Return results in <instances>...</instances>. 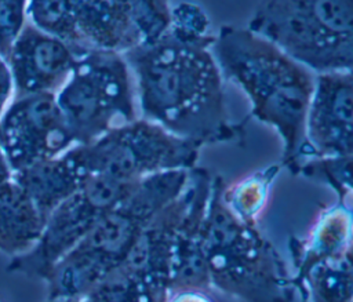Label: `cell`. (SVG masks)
I'll return each mask as SVG.
<instances>
[{
    "label": "cell",
    "instance_id": "52a82bcc",
    "mask_svg": "<svg viewBox=\"0 0 353 302\" xmlns=\"http://www.w3.org/2000/svg\"><path fill=\"white\" fill-rule=\"evenodd\" d=\"M135 182L87 175L79 190L46 218L36 244L28 252L11 258L7 269L44 280L51 268L88 234L98 219L128 196Z\"/></svg>",
    "mask_w": 353,
    "mask_h": 302
},
{
    "label": "cell",
    "instance_id": "44dd1931",
    "mask_svg": "<svg viewBox=\"0 0 353 302\" xmlns=\"http://www.w3.org/2000/svg\"><path fill=\"white\" fill-rule=\"evenodd\" d=\"M46 302H85V301H51V299H47Z\"/></svg>",
    "mask_w": 353,
    "mask_h": 302
},
{
    "label": "cell",
    "instance_id": "5b68a950",
    "mask_svg": "<svg viewBox=\"0 0 353 302\" xmlns=\"http://www.w3.org/2000/svg\"><path fill=\"white\" fill-rule=\"evenodd\" d=\"M55 99L76 145L139 117L130 66L116 51L83 50Z\"/></svg>",
    "mask_w": 353,
    "mask_h": 302
},
{
    "label": "cell",
    "instance_id": "7c38bea8",
    "mask_svg": "<svg viewBox=\"0 0 353 302\" xmlns=\"http://www.w3.org/2000/svg\"><path fill=\"white\" fill-rule=\"evenodd\" d=\"M44 218L12 179L0 183V252L15 258L28 252L39 240Z\"/></svg>",
    "mask_w": 353,
    "mask_h": 302
},
{
    "label": "cell",
    "instance_id": "6da1fadb",
    "mask_svg": "<svg viewBox=\"0 0 353 302\" xmlns=\"http://www.w3.org/2000/svg\"><path fill=\"white\" fill-rule=\"evenodd\" d=\"M214 40L207 12L194 3H179L161 36L123 54L139 117L203 146L243 139L250 119L234 123L229 117Z\"/></svg>",
    "mask_w": 353,
    "mask_h": 302
},
{
    "label": "cell",
    "instance_id": "9a60e30c",
    "mask_svg": "<svg viewBox=\"0 0 353 302\" xmlns=\"http://www.w3.org/2000/svg\"><path fill=\"white\" fill-rule=\"evenodd\" d=\"M298 175L327 185L338 200L353 196V156L307 160L299 167Z\"/></svg>",
    "mask_w": 353,
    "mask_h": 302
},
{
    "label": "cell",
    "instance_id": "8992f818",
    "mask_svg": "<svg viewBox=\"0 0 353 302\" xmlns=\"http://www.w3.org/2000/svg\"><path fill=\"white\" fill-rule=\"evenodd\" d=\"M201 148L196 141L138 117L70 150L85 175L135 182L160 172L194 168Z\"/></svg>",
    "mask_w": 353,
    "mask_h": 302
},
{
    "label": "cell",
    "instance_id": "3957f363",
    "mask_svg": "<svg viewBox=\"0 0 353 302\" xmlns=\"http://www.w3.org/2000/svg\"><path fill=\"white\" fill-rule=\"evenodd\" d=\"M225 181L212 177L203 221V247L212 290L244 302H301L284 259L255 225L236 218L222 200Z\"/></svg>",
    "mask_w": 353,
    "mask_h": 302
},
{
    "label": "cell",
    "instance_id": "ac0fdd59",
    "mask_svg": "<svg viewBox=\"0 0 353 302\" xmlns=\"http://www.w3.org/2000/svg\"><path fill=\"white\" fill-rule=\"evenodd\" d=\"M164 302H219L210 287H172L168 290Z\"/></svg>",
    "mask_w": 353,
    "mask_h": 302
},
{
    "label": "cell",
    "instance_id": "7a4b0ae2",
    "mask_svg": "<svg viewBox=\"0 0 353 302\" xmlns=\"http://www.w3.org/2000/svg\"><path fill=\"white\" fill-rule=\"evenodd\" d=\"M212 52L223 79L247 95L250 117L279 134L281 164L291 175H298L316 74L247 26L222 25L215 33Z\"/></svg>",
    "mask_w": 353,
    "mask_h": 302
},
{
    "label": "cell",
    "instance_id": "30bf717a",
    "mask_svg": "<svg viewBox=\"0 0 353 302\" xmlns=\"http://www.w3.org/2000/svg\"><path fill=\"white\" fill-rule=\"evenodd\" d=\"M81 51L26 21L6 57L14 97L55 95L70 76Z\"/></svg>",
    "mask_w": 353,
    "mask_h": 302
},
{
    "label": "cell",
    "instance_id": "e0dca14e",
    "mask_svg": "<svg viewBox=\"0 0 353 302\" xmlns=\"http://www.w3.org/2000/svg\"><path fill=\"white\" fill-rule=\"evenodd\" d=\"M30 0H0V55L6 59L15 37L28 21Z\"/></svg>",
    "mask_w": 353,
    "mask_h": 302
},
{
    "label": "cell",
    "instance_id": "ffe728a7",
    "mask_svg": "<svg viewBox=\"0 0 353 302\" xmlns=\"http://www.w3.org/2000/svg\"><path fill=\"white\" fill-rule=\"evenodd\" d=\"M11 175H12L11 168H10V165H8L7 160H6V156H4V153H3V150L0 148V183L7 181V179H10Z\"/></svg>",
    "mask_w": 353,
    "mask_h": 302
},
{
    "label": "cell",
    "instance_id": "9c48e42d",
    "mask_svg": "<svg viewBox=\"0 0 353 302\" xmlns=\"http://www.w3.org/2000/svg\"><path fill=\"white\" fill-rule=\"evenodd\" d=\"M353 156V72L317 73L305 121L303 163Z\"/></svg>",
    "mask_w": 353,
    "mask_h": 302
},
{
    "label": "cell",
    "instance_id": "5bb4252c",
    "mask_svg": "<svg viewBox=\"0 0 353 302\" xmlns=\"http://www.w3.org/2000/svg\"><path fill=\"white\" fill-rule=\"evenodd\" d=\"M281 168V163H274L230 185L225 182L222 200L228 210L241 222L258 226V222L266 210L272 185Z\"/></svg>",
    "mask_w": 353,
    "mask_h": 302
},
{
    "label": "cell",
    "instance_id": "277c9868",
    "mask_svg": "<svg viewBox=\"0 0 353 302\" xmlns=\"http://www.w3.org/2000/svg\"><path fill=\"white\" fill-rule=\"evenodd\" d=\"M247 28L313 73L353 72V0H259Z\"/></svg>",
    "mask_w": 353,
    "mask_h": 302
},
{
    "label": "cell",
    "instance_id": "8fae6325",
    "mask_svg": "<svg viewBox=\"0 0 353 302\" xmlns=\"http://www.w3.org/2000/svg\"><path fill=\"white\" fill-rule=\"evenodd\" d=\"M85 177L70 149L58 157L32 164L11 175L44 221L61 203L79 190Z\"/></svg>",
    "mask_w": 353,
    "mask_h": 302
},
{
    "label": "cell",
    "instance_id": "d6986e66",
    "mask_svg": "<svg viewBox=\"0 0 353 302\" xmlns=\"http://www.w3.org/2000/svg\"><path fill=\"white\" fill-rule=\"evenodd\" d=\"M14 99V83L7 61L0 55V117Z\"/></svg>",
    "mask_w": 353,
    "mask_h": 302
},
{
    "label": "cell",
    "instance_id": "ba28073f",
    "mask_svg": "<svg viewBox=\"0 0 353 302\" xmlns=\"http://www.w3.org/2000/svg\"><path fill=\"white\" fill-rule=\"evenodd\" d=\"M74 145L54 94L14 97L0 117V148L11 172L58 157Z\"/></svg>",
    "mask_w": 353,
    "mask_h": 302
},
{
    "label": "cell",
    "instance_id": "4fadbf2b",
    "mask_svg": "<svg viewBox=\"0 0 353 302\" xmlns=\"http://www.w3.org/2000/svg\"><path fill=\"white\" fill-rule=\"evenodd\" d=\"M301 302H353V244L292 274Z\"/></svg>",
    "mask_w": 353,
    "mask_h": 302
},
{
    "label": "cell",
    "instance_id": "2e32d148",
    "mask_svg": "<svg viewBox=\"0 0 353 302\" xmlns=\"http://www.w3.org/2000/svg\"><path fill=\"white\" fill-rule=\"evenodd\" d=\"M142 34L143 43L161 36L171 19L170 0H119Z\"/></svg>",
    "mask_w": 353,
    "mask_h": 302
}]
</instances>
